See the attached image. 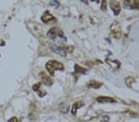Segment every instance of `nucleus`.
I'll list each match as a JSON object with an SVG mask.
<instances>
[{
    "mask_svg": "<svg viewBox=\"0 0 139 122\" xmlns=\"http://www.w3.org/2000/svg\"><path fill=\"white\" fill-rule=\"evenodd\" d=\"M74 69L75 73H85V72L87 71V69H86V68L82 67L80 66L78 64L75 65Z\"/></svg>",
    "mask_w": 139,
    "mask_h": 122,
    "instance_id": "nucleus-14",
    "label": "nucleus"
},
{
    "mask_svg": "<svg viewBox=\"0 0 139 122\" xmlns=\"http://www.w3.org/2000/svg\"><path fill=\"white\" fill-rule=\"evenodd\" d=\"M46 68L49 72L51 76H53L54 73V71L57 70H64V66L63 63L59 62L56 60H51L46 63Z\"/></svg>",
    "mask_w": 139,
    "mask_h": 122,
    "instance_id": "nucleus-2",
    "label": "nucleus"
},
{
    "mask_svg": "<svg viewBox=\"0 0 139 122\" xmlns=\"http://www.w3.org/2000/svg\"><path fill=\"white\" fill-rule=\"evenodd\" d=\"M111 35L116 38H120L121 37V26L119 22L115 21L111 26Z\"/></svg>",
    "mask_w": 139,
    "mask_h": 122,
    "instance_id": "nucleus-3",
    "label": "nucleus"
},
{
    "mask_svg": "<svg viewBox=\"0 0 139 122\" xmlns=\"http://www.w3.org/2000/svg\"><path fill=\"white\" fill-rule=\"evenodd\" d=\"M123 7L126 9L139 10V1H125L123 3Z\"/></svg>",
    "mask_w": 139,
    "mask_h": 122,
    "instance_id": "nucleus-5",
    "label": "nucleus"
},
{
    "mask_svg": "<svg viewBox=\"0 0 139 122\" xmlns=\"http://www.w3.org/2000/svg\"><path fill=\"white\" fill-rule=\"evenodd\" d=\"M106 1H103L102 3V6H101V9L102 11H105L106 10Z\"/></svg>",
    "mask_w": 139,
    "mask_h": 122,
    "instance_id": "nucleus-16",
    "label": "nucleus"
},
{
    "mask_svg": "<svg viewBox=\"0 0 139 122\" xmlns=\"http://www.w3.org/2000/svg\"><path fill=\"white\" fill-rule=\"evenodd\" d=\"M47 35L49 38L53 41H56L57 38H59L61 41L66 42L67 38L65 37L63 32L58 27H53L47 33Z\"/></svg>",
    "mask_w": 139,
    "mask_h": 122,
    "instance_id": "nucleus-1",
    "label": "nucleus"
},
{
    "mask_svg": "<svg viewBox=\"0 0 139 122\" xmlns=\"http://www.w3.org/2000/svg\"><path fill=\"white\" fill-rule=\"evenodd\" d=\"M102 86V83L97 81L92 80L90 81L88 83V86L90 88H93L95 89H98Z\"/></svg>",
    "mask_w": 139,
    "mask_h": 122,
    "instance_id": "nucleus-13",
    "label": "nucleus"
},
{
    "mask_svg": "<svg viewBox=\"0 0 139 122\" xmlns=\"http://www.w3.org/2000/svg\"><path fill=\"white\" fill-rule=\"evenodd\" d=\"M97 101L99 103H104V102H109L113 103L116 102V101L114 99L111 98L109 97H106V96H100L97 99Z\"/></svg>",
    "mask_w": 139,
    "mask_h": 122,
    "instance_id": "nucleus-12",
    "label": "nucleus"
},
{
    "mask_svg": "<svg viewBox=\"0 0 139 122\" xmlns=\"http://www.w3.org/2000/svg\"><path fill=\"white\" fill-rule=\"evenodd\" d=\"M8 122H19L18 119H17V118L15 117H13L11 118V119L8 120Z\"/></svg>",
    "mask_w": 139,
    "mask_h": 122,
    "instance_id": "nucleus-19",
    "label": "nucleus"
},
{
    "mask_svg": "<svg viewBox=\"0 0 139 122\" xmlns=\"http://www.w3.org/2000/svg\"><path fill=\"white\" fill-rule=\"evenodd\" d=\"M40 76L41 79H42V82L45 84V85H48V86H51L53 85L54 81H53L52 78H50L48 75L46 74V73H45L44 72H41Z\"/></svg>",
    "mask_w": 139,
    "mask_h": 122,
    "instance_id": "nucleus-6",
    "label": "nucleus"
},
{
    "mask_svg": "<svg viewBox=\"0 0 139 122\" xmlns=\"http://www.w3.org/2000/svg\"><path fill=\"white\" fill-rule=\"evenodd\" d=\"M49 49H51V51L55 53L56 54H58L60 55L61 56L63 57H66L67 55L66 51L65 50L64 48L59 47L57 45L54 44H50L49 46Z\"/></svg>",
    "mask_w": 139,
    "mask_h": 122,
    "instance_id": "nucleus-4",
    "label": "nucleus"
},
{
    "mask_svg": "<svg viewBox=\"0 0 139 122\" xmlns=\"http://www.w3.org/2000/svg\"><path fill=\"white\" fill-rule=\"evenodd\" d=\"M110 4V7L111 9L113 10L114 12V14L115 15H118L121 12V6H120V4L118 1H112L109 3Z\"/></svg>",
    "mask_w": 139,
    "mask_h": 122,
    "instance_id": "nucleus-9",
    "label": "nucleus"
},
{
    "mask_svg": "<svg viewBox=\"0 0 139 122\" xmlns=\"http://www.w3.org/2000/svg\"><path fill=\"white\" fill-rule=\"evenodd\" d=\"M33 89L34 91L37 92L40 97H42L46 94L45 91H44L42 88L41 83H37L33 86Z\"/></svg>",
    "mask_w": 139,
    "mask_h": 122,
    "instance_id": "nucleus-7",
    "label": "nucleus"
},
{
    "mask_svg": "<svg viewBox=\"0 0 139 122\" xmlns=\"http://www.w3.org/2000/svg\"><path fill=\"white\" fill-rule=\"evenodd\" d=\"M50 4L52 5V6H54L55 5H56V7H57V8L59 6V3L57 1H52L50 3Z\"/></svg>",
    "mask_w": 139,
    "mask_h": 122,
    "instance_id": "nucleus-17",
    "label": "nucleus"
},
{
    "mask_svg": "<svg viewBox=\"0 0 139 122\" xmlns=\"http://www.w3.org/2000/svg\"><path fill=\"white\" fill-rule=\"evenodd\" d=\"M106 62L108 63L109 66L116 70H118V68H119L120 66H121V63L117 60H111L107 59H106Z\"/></svg>",
    "mask_w": 139,
    "mask_h": 122,
    "instance_id": "nucleus-10",
    "label": "nucleus"
},
{
    "mask_svg": "<svg viewBox=\"0 0 139 122\" xmlns=\"http://www.w3.org/2000/svg\"><path fill=\"white\" fill-rule=\"evenodd\" d=\"M41 20L43 22L46 24L51 20H56V18L48 11H46L41 18Z\"/></svg>",
    "mask_w": 139,
    "mask_h": 122,
    "instance_id": "nucleus-8",
    "label": "nucleus"
},
{
    "mask_svg": "<svg viewBox=\"0 0 139 122\" xmlns=\"http://www.w3.org/2000/svg\"><path fill=\"white\" fill-rule=\"evenodd\" d=\"M84 106V103L82 101H77V102L74 103V104H73V108H72V110H71L72 114L74 115H76L77 109H79V108L80 107H82V106Z\"/></svg>",
    "mask_w": 139,
    "mask_h": 122,
    "instance_id": "nucleus-11",
    "label": "nucleus"
},
{
    "mask_svg": "<svg viewBox=\"0 0 139 122\" xmlns=\"http://www.w3.org/2000/svg\"><path fill=\"white\" fill-rule=\"evenodd\" d=\"M109 117L107 115H105L103 117V119L101 120L100 122H109Z\"/></svg>",
    "mask_w": 139,
    "mask_h": 122,
    "instance_id": "nucleus-18",
    "label": "nucleus"
},
{
    "mask_svg": "<svg viewBox=\"0 0 139 122\" xmlns=\"http://www.w3.org/2000/svg\"><path fill=\"white\" fill-rule=\"evenodd\" d=\"M134 81H135L134 79L132 78V77H128V78H127L126 80V83L127 85L129 86H130V85L132 84V83L134 82Z\"/></svg>",
    "mask_w": 139,
    "mask_h": 122,
    "instance_id": "nucleus-15",
    "label": "nucleus"
}]
</instances>
